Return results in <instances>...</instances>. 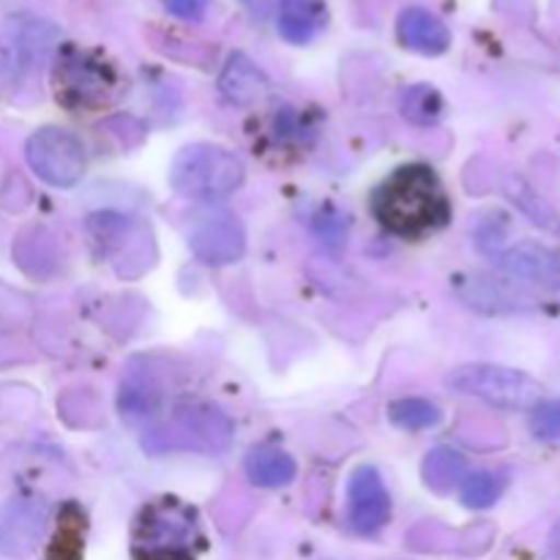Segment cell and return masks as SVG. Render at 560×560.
Returning a JSON list of instances; mask_svg holds the SVG:
<instances>
[{
  "label": "cell",
  "mask_w": 560,
  "mask_h": 560,
  "mask_svg": "<svg viewBox=\"0 0 560 560\" xmlns=\"http://www.w3.org/2000/svg\"><path fill=\"white\" fill-rule=\"evenodd\" d=\"M372 213L388 233L419 241L446 228L452 200L435 170L427 164H405L377 186Z\"/></svg>",
  "instance_id": "cell-1"
},
{
  "label": "cell",
  "mask_w": 560,
  "mask_h": 560,
  "mask_svg": "<svg viewBox=\"0 0 560 560\" xmlns=\"http://www.w3.org/2000/svg\"><path fill=\"white\" fill-rule=\"evenodd\" d=\"M206 550L200 514L180 498L162 495L148 501L131 528L135 560H197Z\"/></svg>",
  "instance_id": "cell-2"
},
{
  "label": "cell",
  "mask_w": 560,
  "mask_h": 560,
  "mask_svg": "<svg viewBox=\"0 0 560 560\" xmlns=\"http://www.w3.org/2000/svg\"><path fill=\"white\" fill-rule=\"evenodd\" d=\"M246 178V167L222 145H186L170 164V186L178 195L200 202H217L233 195Z\"/></svg>",
  "instance_id": "cell-3"
},
{
  "label": "cell",
  "mask_w": 560,
  "mask_h": 560,
  "mask_svg": "<svg viewBox=\"0 0 560 560\" xmlns=\"http://www.w3.org/2000/svg\"><path fill=\"white\" fill-rule=\"evenodd\" d=\"M52 88L66 109H102L118 98L120 77L107 58L69 44L55 58Z\"/></svg>",
  "instance_id": "cell-4"
},
{
  "label": "cell",
  "mask_w": 560,
  "mask_h": 560,
  "mask_svg": "<svg viewBox=\"0 0 560 560\" xmlns=\"http://www.w3.org/2000/svg\"><path fill=\"white\" fill-rule=\"evenodd\" d=\"M448 386L468 397L485 399L501 410H528L541 402V383L520 370L495 364H465L448 372Z\"/></svg>",
  "instance_id": "cell-5"
},
{
  "label": "cell",
  "mask_w": 560,
  "mask_h": 560,
  "mask_svg": "<svg viewBox=\"0 0 560 560\" xmlns=\"http://www.w3.org/2000/svg\"><path fill=\"white\" fill-rule=\"evenodd\" d=\"M233 438V424L222 410L202 402H184L175 408L167 427L148 432V452H173V448H195V452H224Z\"/></svg>",
  "instance_id": "cell-6"
},
{
  "label": "cell",
  "mask_w": 560,
  "mask_h": 560,
  "mask_svg": "<svg viewBox=\"0 0 560 560\" xmlns=\"http://www.w3.org/2000/svg\"><path fill=\"white\" fill-rule=\"evenodd\" d=\"M25 156L33 173L44 184L58 186V189H69V186L80 184L88 167L85 145L80 142V137L58 129V126H44L36 135H31L25 145Z\"/></svg>",
  "instance_id": "cell-7"
},
{
  "label": "cell",
  "mask_w": 560,
  "mask_h": 560,
  "mask_svg": "<svg viewBox=\"0 0 560 560\" xmlns=\"http://www.w3.org/2000/svg\"><path fill=\"white\" fill-rule=\"evenodd\" d=\"M186 238H189L191 252L208 266H230V262L241 260L246 249L244 228L228 211L197 213Z\"/></svg>",
  "instance_id": "cell-8"
},
{
  "label": "cell",
  "mask_w": 560,
  "mask_h": 560,
  "mask_svg": "<svg viewBox=\"0 0 560 560\" xmlns=\"http://www.w3.org/2000/svg\"><path fill=\"white\" fill-rule=\"evenodd\" d=\"M392 517V495L381 474L370 465L353 470L348 481V525L361 536H372Z\"/></svg>",
  "instance_id": "cell-9"
},
{
  "label": "cell",
  "mask_w": 560,
  "mask_h": 560,
  "mask_svg": "<svg viewBox=\"0 0 560 560\" xmlns=\"http://www.w3.org/2000/svg\"><path fill=\"white\" fill-rule=\"evenodd\" d=\"M492 262L514 279L547 284V288L560 284V257L547 246L534 244V241H523V244L492 252Z\"/></svg>",
  "instance_id": "cell-10"
},
{
  "label": "cell",
  "mask_w": 560,
  "mask_h": 560,
  "mask_svg": "<svg viewBox=\"0 0 560 560\" xmlns=\"http://www.w3.org/2000/svg\"><path fill=\"white\" fill-rule=\"evenodd\" d=\"M47 506L42 501L22 498L14 501L0 517V552L5 556H25L33 550L44 530Z\"/></svg>",
  "instance_id": "cell-11"
},
{
  "label": "cell",
  "mask_w": 560,
  "mask_h": 560,
  "mask_svg": "<svg viewBox=\"0 0 560 560\" xmlns=\"http://www.w3.org/2000/svg\"><path fill=\"white\" fill-rule=\"evenodd\" d=\"M397 38L402 47L419 55H443L452 44L446 22L421 5H410L397 20Z\"/></svg>",
  "instance_id": "cell-12"
},
{
  "label": "cell",
  "mask_w": 560,
  "mask_h": 560,
  "mask_svg": "<svg viewBox=\"0 0 560 560\" xmlns=\"http://www.w3.org/2000/svg\"><path fill=\"white\" fill-rule=\"evenodd\" d=\"M219 91L235 107H252L268 93V77L244 52H235L219 74Z\"/></svg>",
  "instance_id": "cell-13"
},
{
  "label": "cell",
  "mask_w": 560,
  "mask_h": 560,
  "mask_svg": "<svg viewBox=\"0 0 560 560\" xmlns=\"http://www.w3.org/2000/svg\"><path fill=\"white\" fill-rule=\"evenodd\" d=\"M328 11L323 0H282L279 3V36L290 44H310L326 27Z\"/></svg>",
  "instance_id": "cell-14"
},
{
  "label": "cell",
  "mask_w": 560,
  "mask_h": 560,
  "mask_svg": "<svg viewBox=\"0 0 560 560\" xmlns=\"http://www.w3.org/2000/svg\"><path fill=\"white\" fill-rule=\"evenodd\" d=\"M246 476H249L252 485L257 487H288L295 479L299 468H295V459L288 452H279V448H257L246 457L244 463Z\"/></svg>",
  "instance_id": "cell-15"
},
{
  "label": "cell",
  "mask_w": 560,
  "mask_h": 560,
  "mask_svg": "<svg viewBox=\"0 0 560 560\" xmlns=\"http://www.w3.org/2000/svg\"><path fill=\"white\" fill-rule=\"evenodd\" d=\"M468 474V463H465L463 454H457L454 448L441 446L432 448L427 454L424 465H421V476H424V485L430 487L438 495H448L459 481Z\"/></svg>",
  "instance_id": "cell-16"
},
{
  "label": "cell",
  "mask_w": 560,
  "mask_h": 560,
  "mask_svg": "<svg viewBox=\"0 0 560 560\" xmlns=\"http://www.w3.org/2000/svg\"><path fill=\"white\" fill-rule=\"evenodd\" d=\"M85 550V512L77 503H66L58 520V534L49 547V560H80Z\"/></svg>",
  "instance_id": "cell-17"
},
{
  "label": "cell",
  "mask_w": 560,
  "mask_h": 560,
  "mask_svg": "<svg viewBox=\"0 0 560 560\" xmlns=\"http://www.w3.org/2000/svg\"><path fill=\"white\" fill-rule=\"evenodd\" d=\"M388 419H392L399 430L419 432V430H430V427L441 424L443 413L435 402H430V399L405 397L388 405Z\"/></svg>",
  "instance_id": "cell-18"
},
{
  "label": "cell",
  "mask_w": 560,
  "mask_h": 560,
  "mask_svg": "<svg viewBox=\"0 0 560 560\" xmlns=\"http://www.w3.org/2000/svg\"><path fill=\"white\" fill-rule=\"evenodd\" d=\"M14 255L20 257V266L27 268L31 266L33 257L36 260V277H49L58 266V252H55V241L52 235L44 233L42 228H33L31 233H25L20 238V246L14 249Z\"/></svg>",
  "instance_id": "cell-19"
},
{
  "label": "cell",
  "mask_w": 560,
  "mask_h": 560,
  "mask_svg": "<svg viewBox=\"0 0 560 560\" xmlns=\"http://www.w3.org/2000/svg\"><path fill=\"white\" fill-rule=\"evenodd\" d=\"M402 115L416 126H432L443 115V98L432 85H413L402 96Z\"/></svg>",
  "instance_id": "cell-20"
},
{
  "label": "cell",
  "mask_w": 560,
  "mask_h": 560,
  "mask_svg": "<svg viewBox=\"0 0 560 560\" xmlns=\"http://www.w3.org/2000/svg\"><path fill=\"white\" fill-rule=\"evenodd\" d=\"M506 479L492 470H476L463 481V503L468 509H490L503 495Z\"/></svg>",
  "instance_id": "cell-21"
},
{
  "label": "cell",
  "mask_w": 560,
  "mask_h": 560,
  "mask_svg": "<svg viewBox=\"0 0 560 560\" xmlns=\"http://www.w3.org/2000/svg\"><path fill=\"white\" fill-rule=\"evenodd\" d=\"M509 197H512V200L523 208V213L530 219V222H536L539 228H545V230H560L558 213L552 211V208L547 206V202L541 200V197L536 195V191L530 189L523 178H514L512 184H509Z\"/></svg>",
  "instance_id": "cell-22"
},
{
  "label": "cell",
  "mask_w": 560,
  "mask_h": 560,
  "mask_svg": "<svg viewBox=\"0 0 560 560\" xmlns=\"http://www.w3.org/2000/svg\"><path fill=\"white\" fill-rule=\"evenodd\" d=\"M530 430L541 441H558L560 438V399L552 402H539L530 416Z\"/></svg>",
  "instance_id": "cell-23"
},
{
  "label": "cell",
  "mask_w": 560,
  "mask_h": 560,
  "mask_svg": "<svg viewBox=\"0 0 560 560\" xmlns=\"http://www.w3.org/2000/svg\"><path fill=\"white\" fill-rule=\"evenodd\" d=\"M159 3L184 22H200L211 9V0H159Z\"/></svg>",
  "instance_id": "cell-24"
},
{
  "label": "cell",
  "mask_w": 560,
  "mask_h": 560,
  "mask_svg": "<svg viewBox=\"0 0 560 560\" xmlns=\"http://www.w3.org/2000/svg\"><path fill=\"white\" fill-rule=\"evenodd\" d=\"M317 235H320L326 244H342L345 238V222L339 213H331V217H320L317 219Z\"/></svg>",
  "instance_id": "cell-25"
},
{
  "label": "cell",
  "mask_w": 560,
  "mask_h": 560,
  "mask_svg": "<svg viewBox=\"0 0 560 560\" xmlns=\"http://www.w3.org/2000/svg\"><path fill=\"white\" fill-rule=\"evenodd\" d=\"M552 545H556V550H560V525H558L556 536H552Z\"/></svg>",
  "instance_id": "cell-26"
}]
</instances>
